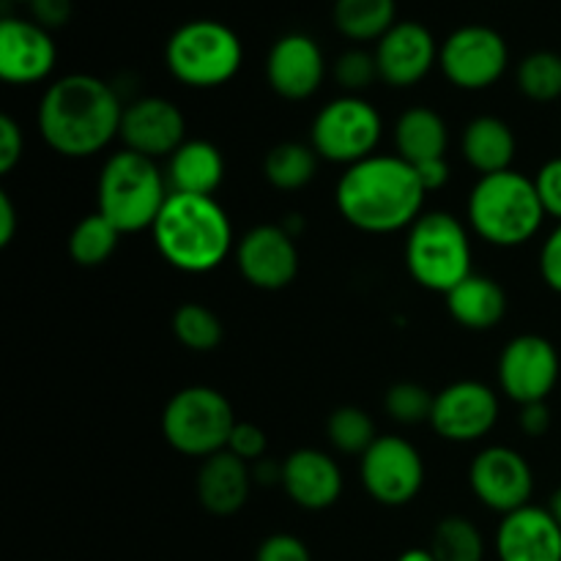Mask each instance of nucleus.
Returning <instances> with one entry per match:
<instances>
[{"instance_id":"4468645a","label":"nucleus","mask_w":561,"mask_h":561,"mask_svg":"<svg viewBox=\"0 0 561 561\" xmlns=\"http://www.w3.org/2000/svg\"><path fill=\"white\" fill-rule=\"evenodd\" d=\"M502 403L496 389L482 381H455L433 400L431 427L453 444L482 442L496 427Z\"/></svg>"},{"instance_id":"a18cd8bd","label":"nucleus","mask_w":561,"mask_h":561,"mask_svg":"<svg viewBox=\"0 0 561 561\" xmlns=\"http://www.w3.org/2000/svg\"><path fill=\"white\" fill-rule=\"evenodd\" d=\"M252 480L266 488L279 485L283 482V463H272L268 458L257 460V463H252Z\"/></svg>"},{"instance_id":"bb28decb","label":"nucleus","mask_w":561,"mask_h":561,"mask_svg":"<svg viewBox=\"0 0 561 561\" xmlns=\"http://www.w3.org/2000/svg\"><path fill=\"white\" fill-rule=\"evenodd\" d=\"M334 25L351 42L378 44L398 25V0H334Z\"/></svg>"},{"instance_id":"79ce46f5","label":"nucleus","mask_w":561,"mask_h":561,"mask_svg":"<svg viewBox=\"0 0 561 561\" xmlns=\"http://www.w3.org/2000/svg\"><path fill=\"white\" fill-rule=\"evenodd\" d=\"M518 427L526 433V436H531V438L546 436L548 427H551V409H548V403L520 405Z\"/></svg>"},{"instance_id":"e433bc0d","label":"nucleus","mask_w":561,"mask_h":561,"mask_svg":"<svg viewBox=\"0 0 561 561\" xmlns=\"http://www.w3.org/2000/svg\"><path fill=\"white\" fill-rule=\"evenodd\" d=\"M255 561H312V553L305 546V540L288 535V531H277L257 546Z\"/></svg>"},{"instance_id":"39448f33","label":"nucleus","mask_w":561,"mask_h":561,"mask_svg":"<svg viewBox=\"0 0 561 561\" xmlns=\"http://www.w3.org/2000/svg\"><path fill=\"white\" fill-rule=\"evenodd\" d=\"M170 197V184L157 159L115 151L104 159L96 181V211L124 233L151 230Z\"/></svg>"},{"instance_id":"393cba45","label":"nucleus","mask_w":561,"mask_h":561,"mask_svg":"<svg viewBox=\"0 0 561 561\" xmlns=\"http://www.w3.org/2000/svg\"><path fill=\"white\" fill-rule=\"evenodd\" d=\"M164 175H168L170 192L214 197V192L225 181V157L211 140H186L168 159Z\"/></svg>"},{"instance_id":"b1692460","label":"nucleus","mask_w":561,"mask_h":561,"mask_svg":"<svg viewBox=\"0 0 561 561\" xmlns=\"http://www.w3.org/2000/svg\"><path fill=\"white\" fill-rule=\"evenodd\" d=\"M447 310L458 327L469 332H488L507 316V294L488 274H469L447 294Z\"/></svg>"},{"instance_id":"58836bf2","label":"nucleus","mask_w":561,"mask_h":561,"mask_svg":"<svg viewBox=\"0 0 561 561\" xmlns=\"http://www.w3.org/2000/svg\"><path fill=\"white\" fill-rule=\"evenodd\" d=\"M25 153V137H22L20 124L11 115L0 118V173L9 175L20 164Z\"/></svg>"},{"instance_id":"cd10ccee","label":"nucleus","mask_w":561,"mask_h":561,"mask_svg":"<svg viewBox=\"0 0 561 561\" xmlns=\"http://www.w3.org/2000/svg\"><path fill=\"white\" fill-rule=\"evenodd\" d=\"M318 162L321 157L310 142L283 140L268 148L266 159H263V179L279 192L305 190L316 179Z\"/></svg>"},{"instance_id":"dca6fc26","label":"nucleus","mask_w":561,"mask_h":561,"mask_svg":"<svg viewBox=\"0 0 561 561\" xmlns=\"http://www.w3.org/2000/svg\"><path fill=\"white\" fill-rule=\"evenodd\" d=\"M118 140L148 159H170L186 142V118L170 99L140 96L124 107Z\"/></svg>"},{"instance_id":"ddd939ff","label":"nucleus","mask_w":561,"mask_h":561,"mask_svg":"<svg viewBox=\"0 0 561 561\" xmlns=\"http://www.w3.org/2000/svg\"><path fill=\"white\" fill-rule=\"evenodd\" d=\"M469 488L482 507L499 515H510L531 504L535 471L518 449L491 444L471 460Z\"/></svg>"},{"instance_id":"a878e982","label":"nucleus","mask_w":561,"mask_h":561,"mask_svg":"<svg viewBox=\"0 0 561 561\" xmlns=\"http://www.w3.org/2000/svg\"><path fill=\"white\" fill-rule=\"evenodd\" d=\"M449 129L447 121L433 107H409L400 113L394 124V151L409 164L431 162V159H447Z\"/></svg>"},{"instance_id":"9b49d317","label":"nucleus","mask_w":561,"mask_h":561,"mask_svg":"<svg viewBox=\"0 0 561 561\" xmlns=\"http://www.w3.org/2000/svg\"><path fill=\"white\" fill-rule=\"evenodd\" d=\"M438 66L447 82L460 91H488L507 71L510 47L493 27L463 25L444 38Z\"/></svg>"},{"instance_id":"c03bdc74","label":"nucleus","mask_w":561,"mask_h":561,"mask_svg":"<svg viewBox=\"0 0 561 561\" xmlns=\"http://www.w3.org/2000/svg\"><path fill=\"white\" fill-rule=\"evenodd\" d=\"M16 208L9 192H0V247H9L16 236Z\"/></svg>"},{"instance_id":"20e7f679","label":"nucleus","mask_w":561,"mask_h":561,"mask_svg":"<svg viewBox=\"0 0 561 561\" xmlns=\"http://www.w3.org/2000/svg\"><path fill=\"white\" fill-rule=\"evenodd\" d=\"M466 217L477 239L502 250H515L535 239L548 219L535 179L504 170L480 175L466 201Z\"/></svg>"},{"instance_id":"1a4fd4ad","label":"nucleus","mask_w":561,"mask_h":561,"mask_svg":"<svg viewBox=\"0 0 561 561\" xmlns=\"http://www.w3.org/2000/svg\"><path fill=\"white\" fill-rule=\"evenodd\" d=\"M381 137L383 118L378 107L354 93H343L323 104L310 126V146L318 157L343 168L373 157Z\"/></svg>"},{"instance_id":"49530a36","label":"nucleus","mask_w":561,"mask_h":561,"mask_svg":"<svg viewBox=\"0 0 561 561\" xmlns=\"http://www.w3.org/2000/svg\"><path fill=\"white\" fill-rule=\"evenodd\" d=\"M394 561H438V559L433 557L431 548H409V551L400 553Z\"/></svg>"},{"instance_id":"9d476101","label":"nucleus","mask_w":561,"mask_h":561,"mask_svg":"<svg viewBox=\"0 0 561 561\" xmlns=\"http://www.w3.org/2000/svg\"><path fill=\"white\" fill-rule=\"evenodd\" d=\"M359 480L381 507H405L425 488V460L403 436H378L359 458Z\"/></svg>"},{"instance_id":"6ab92c4d","label":"nucleus","mask_w":561,"mask_h":561,"mask_svg":"<svg viewBox=\"0 0 561 561\" xmlns=\"http://www.w3.org/2000/svg\"><path fill=\"white\" fill-rule=\"evenodd\" d=\"M438 44L422 22H398L376 44L378 77L389 88H414L425 80L438 60Z\"/></svg>"},{"instance_id":"2eb2a0df","label":"nucleus","mask_w":561,"mask_h":561,"mask_svg":"<svg viewBox=\"0 0 561 561\" xmlns=\"http://www.w3.org/2000/svg\"><path fill=\"white\" fill-rule=\"evenodd\" d=\"M236 268L257 290H283L299 274V247L285 225H255L233 250Z\"/></svg>"},{"instance_id":"423d86ee","label":"nucleus","mask_w":561,"mask_h":561,"mask_svg":"<svg viewBox=\"0 0 561 561\" xmlns=\"http://www.w3.org/2000/svg\"><path fill=\"white\" fill-rule=\"evenodd\" d=\"M403 261L420 288L447 296L471 272V233L455 214L427 211L405 233Z\"/></svg>"},{"instance_id":"412c9836","label":"nucleus","mask_w":561,"mask_h":561,"mask_svg":"<svg viewBox=\"0 0 561 561\" xmlns=\"http://www.w3.org/2000/svg\"><path fill=\"white\" fill-rule=\"evenodd\" d=\"M493 551L499 561H561V526L548 507L526 504L502 515Z\"/></svg>"},{"instance_id":"37998d69","label":"nucleus","mask_w":561,"mask_h":561,"mask_svg":"<svg viewBox=\"0 0 561 561\" xmlns=\"http://www.w3.org/2000/svg\"><path fill=\"white\" fill-rule=\"evenodd\" d=\"M414 170H416V175H420V181H422V186H425L427 195L447 186V181H449V162H447V159H431V162L416 164Z\"/></svg>"},{"instance_id":"4be33fe9","label":"nucleus","mask_w":561,"mask_h":561,"mask_svg":"<svg viewBox=\"0 0 561 561\" xmlns=\"http://www.w3.org/2000/svg\"><path fill=\"white\" fill-rule=\"evenodd\" d=\"M252 485H255L252 466L236 458L228 449L201 460V469L195 477L197 502L206 513L217 515V518H230L239 510H244V504L250 502Z\"/></svg>"},{"instance_id":"a19ab883","label":"nucleus","mask_w":561,"mask_h":561,"mask_svg":"<svg viewBox=\"0 0 561 561\" xmlns=\"http://www.w3.org/2000/svg\"><path fill=\"white\" fill-rule=\"evenodd\" d=\"M33 22L42 27H60L71 16V0H31Z\"/></svg>"},{"instance_id":"f8f14e48","label":"nucleus","mask_w":561,"mask_h":561,"mask_svg":"<svg viewBox=\"0 0 561 561\" xmlns=\"http://www.w3.org/2000/svg\"><path fill=\"white\" fill-rule=\"evenodd\" d=\"M561 359L557 345L542 334H518L499 356V389L518 405L546 403L559 383Z\"/></svg>"},{"instance_id":"09e8293b","label":"nucleus","mask_w":561,"mask_h":561,"mask_svg":"<svg viewBox=\"0 0 561 561\" xmlns=\"http://www.w3.org/2000/svg\"><path fill=\"white\" fill-rule=\"evenodd\" d=\"M27 3H31V0H27Z\"/></svg>"},{"instance_id":"f03ea898","label":"nucleus","mask_w":561,"mask_h":561,"mask_svg":"<svg viewBox=\"0 0 561 561\" xmlns=\"http://www.w3.org/2000/svg\"><path fill=\"white\" fill-rule=\"evenodd\" d=\"M425 186L414 164L398 153H373L343 170L334 186V206L351 228L387 236L409 230L425 208Z\"/></svg>"},{"instance_id":"c85d7f7f","label":"nucleus","mask_w":561,"mask_h":561,"mask_svg":"<svg viewBox=\"0 0 561 561\" xmlns=\"http://www.w3.org/2000/svg\"><path fill=\"white\" fill-rule=\"evenodd\" d=\"M427 548L438 561H485L488 553L485 535L466 515H447L438 520Z\"/></svg>"},{"instance_id":"4c0bfd02","label":"nucleus","mask_w":561,"mask_h":561,"mask_svg":"<svg viewBox=\"0 0 561 561\" xmlns=\"http://www.w3.org/2000/svg\"><path fill=\"white\" fill-rule=\"evenodd\" d=\"M535 186L548 217L561 222V157L548 159V162L537 170Z\"/></svg>"},{"instance_id":"a211bd4d","label":"nucleus","mask_w":561,"mask_h":561,"mask_svg":"<svg viewBox=\"0 0 561 561\" xmlns=\"http://www.w3.org/2000/svg\"><path fill=\"white\" fill-rule=\"evenodd\" d=\"M55 60L58 49L47 27L20 16L0 22V80L9 85H36L53 75Z\"/></svg>"},{"instance_id":"c9c22d12","label":"nucleus","mask_w":561,"mask_h":561,"mask_svg":"<svg viewBox=\"0 0 561 561\" xmlns=\"http://www.w3.org/2000/svg\"><path fill=\"white\" fill-rule=\"evenodd\" d=\"M266 447L268 438L263 433V427H257L255 422H236L233 433L228 438V453H233L236 458L252 466L266 458Z\"/></svg>"},{"instance_id":"f704fd0d","label":"nucleus","mask_w":561,"mask_h":561,"mask_svg":"<svg viewBox=\"0 0 561 561\" xmlns=\"http://www.w3.org/2000/svg\"><path fill=\"white\" fill-rule=\"evenodd\" d=\"M334 80L337 85L343 88L345 93H354L359 96L362 91L373 85L378 77V64H376V55L367 53V49L354 47V49H345L337 60H334Z\"/></svg>"},{"instance_id":"6e6552de","label":"nucleus","mask_w":561,"mask_h":561,"mask_svg":"<svg viewBox=\"0 0 561 561\" xmlns=\"http://www.w3.org/2000/svg\"><path fill=\"white\" fill-rule=\"evenodd\" d=\"M230 400L219 389L195 387L179 389L162 411V436L184 458L206 460L228 449V438L236 427Z\"/></svg>"},{"instance_id":"2f4dec72","label":"nucleus","mask_w":561,"mask_h":561,"mask_svg":"<svg viewBox=\"0 0 561 561\" xmlns=\"http://www.w3.org/2000/svg\"><path fill=\"white\" fill-rule=\"evenodd\" d=\"M518 91L531 102H557L561 99V55L551 49H537L526 55L515 69Z\"/></svg>"},{"instance_id":"de8ad7c7","label":"nucleus","mask_w":561,"mask_h":561,"mask_svg":"<svg viewBox=\"0 0 561 561\" xmlns=\"http://www.w3.org/2000/svg\"><path fill=\"white\" fill-rule=\"evenodd\" d=\"M548 510H551V515L557 518V524L561 526V485L557 488V491H553L551 502H548Z\"/></svg>"},{"instance_id":"72a5a7b5","label":"nucleus","mask_w":561,"mask_h":561,"mask_svg":"<svg viewBox=\"0 0 561 561\" xmlns=\"http://www.w3.org/2000/svg\"><path fill=\"white\" fill-rule=\"evenodd\" d=\"M433 400H436V394L427 392L422 383L398 381L383 394V411L398 425H422V422H431Z\"/></svg>"},{"instance_id":"7c9ffc66","label":"nucleus","mask_w":561,"mask_h":561,"mask_svg":"<svg viewBox=\"0 0 561 561\" xmlns=\"http://www.w3.org/2000/svg\"><path fill=\"white\" fill-rule=\"evenodd\" d=\"M170 327H173L175 340L186 351H195V354H208V351L219 348V343L225 337V327L219 321V316L211 307L201 305V301H186V305H181L173 312Z\"/></svg>"},{"instance_id":"473e14b6","label":"nucleus","mask_w":561,"mask_h":561,"mask_svg":"<svg viewBox=\"0 0 561 561\" xmlns=\"http://www.w3.org/2000/svg\"><path fill=\"white\" fill-rule=\"evenodd\" d=\"M327 438L337 453L365 455L376 442V422L359 405H340L327 420Z\"/></svg>"},{"instance_id":"7ed1b4c3","label":"nucleus","mask_w":561,"mask_h":561,"mask_svg":"<svg viewBox=\"0 0 561 561\" xmlns=\"http://www.w3.org/2000/svg\"><path fill=\"white\" fill-rule=\"evenodd\" d=\"M153 247L168 266L184 274H208L228 261L233 222L217 197L170 192L151 228Z\"/></svg>"},{"instance_id":"ea45409f","label":"nucleus","mask_w":561,"mask_h":561,"mask_svg":"<svg viewBox=\"0 0 561 561\" xmlns=\"http://www.w3.org/2000/svg\"><path fill=\"white\" fill-rule=\"evenodd\" d=\"M540 277L553 294L561 296V222H557L540 247Z\"/></svg>"},{"instance_id":"c756f323","label":"nucleus","mask_w":561,"mask_h":561,"mask_svg":"<svg viewBox=\"0 0 561 561\" xmlns=\"http://www.w3.org/2000/svg\"><path fill=\"white\" fill-rule=\"evenodd\" d=\"M118 241L121 230L113 228L102 214H85V217L71 228L69 255L77 266L96 268L113 257V252L118 250Z\"/></svg>"},{"instance_id":"f3484780","label":"nucleus","mask_w":561,"mask_h":561,"mask_svg":"<svg viewBox=\"0 0 561 561\" xmlns=\"http://www.w3.org/2000/svg\"><path fill=\"white\" fill-rule=\"evenodd\" d=\"M327 77L321 44L307 33H285L272 44L266 58V80L277 96L305 102L316 96Z\"/></svg>"},{"instance_id":"5701e85b","label":"nucleus","mask_w":561,"mask_h":561,"mask_svg":"<svg viewBox=\"0 0 561 561\" xmlns=\"http://www.w3.org/2000/svg\"><path fill=\"white\" fill-rule=\"evenodd\" d=\"M515 151H518V140H515L513 126L499 115H477L460 135V153L466 164L480 175L513 170Z\"/></svg>"},{"instance_id":"f257e3e1","label":"nucleus","mask_w":561,"mask_h":561,"mask_svg":"<svg viewBox=\"0 0 561 561\" xmlns=\"http://www.w3.org/2000/svg\"><path fill=\"white\" fill-rule=\"evenodd\" d=\"M124 107L110 82L93 75H66L49 82L38 99L36 129L58 157L88 159L121 135Z\"/></svg>"},{"instance_id":"aec40b11","label":"nucleus","mask_w":561,"mask_h":561,"mask_svg":"<svg viewBox=\"0 0 561 561\" xmlns=\"http://www.w3.org/2000/svg\"><path fill=\"white\" fill-rule=\"evenodd\" d=\"M279 488L296 507L307 513H323L343 496V469L329 453L316 447L294 449L283 460Z\"/></svg>"},{"instance_id":"0eeeda50","label":"nucleus","mask_w":561,"mask_h":561,"mask_svg":"<svg viewBox=\"0 0 561 561\" xmlns=\"http://www.w3.org/2000/svg\"><path fill=\"white\" fill-rule=\"evenodd\" d=\"M244 64V44L217 20H192L175 27L164 47V66L186 88L208 91L233 80Z\"/></svg>"}]
</instances>
